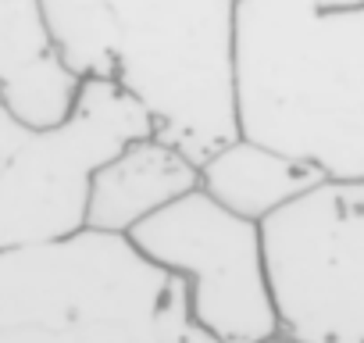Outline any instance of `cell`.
<instances>
[{
    "label": "cell",
    "mask_w": 364,
    "mask_h": 343,
    "mask_svg": "<svg viewBox=\"0 0 364 343\" xmlns=\"http://www.w3.org/2000/svg\"><path fill=\"white\" fill-rule=\"evenodd\" d=\"M236 111L240 136L364 179V8L240 0Z\"/></svg>",
    "instance_id": "6da1fadb"
},
{
    "label": "cell",
    "mask_w": 364,
    "mask_h": 343,
    "mask_svg": "<svg viewBox=\"0 0 364 343\" xmlns=\"http://www.w3.org/2000/svg\"><path fill=\"white\" fill-rule=\"evenodd\" d=\"M0 343H218L132 236L75 229L0 250Z\"/></svg>",
    "instance_id": "7a4b0ae2"
},
{
    "label": "cell",
    "mask_w": 364,
    "mask_h": 343,
    "mask_svg": "<svg viewBox=\"0 0 364 343\" xmlns=\"http://www.w3.org/2000/svg\"><path fill=\"white\" fill-rule=\"evenodd\" d=\"M240 0H104L93 79L118 83L157 139L204 164L240 136Z\"/></svg>",
    "instance_id": "3957f363"
},
{
    "label": "cell",
    "mask_w": 364,
    "mask_h": 343,
    "mask_svg": "<svg viewBox=\"0 0 364 343\" xmlns=\"http://www.w3.org/2000/svg\"><path fill=\"white\" fill-rule=\"evenodd\" d=\"M150 132L139 100L111 79H82L72 118L54 129L22 125L0 100V250L82 229L90 176Z\"/></svg>",
    "instance_id": "277c9868"
},
{
    "label": "cell",
    "mask_w": 364,
    "mask_h": 343,
    "mask_svg": "<svg viewBox=\"0 0 364 343\" xmlns=\"http://www.w3.org/2000/svg\"><path fill=\"white\" fill-rule=\"evenodd\" d=\"M279 329L364 343V179H325L261 222Z\"/></svg>",
    "instance_id": "5b68a950"
},
{
    "label": "cell",
    "mask_w": 364,
    "mask_h": 343,
    "mask_svg": "<svg viewBox=\"0 0 364 343\" xmlns=\"http://www.w3.org/2000/svg\"><path fill=\"white\" fill-rule=\"evenodd\" d=\"M129 236L186 283L193 322L218 343H268L282 332L257 222L225 211L197 186Z\"/></svg>",
    "instance_id": "8992f818"
},
{
    "label": "cell",
    "mask_w": 364,
    "mask_h": 343,
    "mask_svg": "<svg viewBox=\"0 0 364 343\" xmlns=\"http://www.w3.org/2000/svg\"><path fill=\"white\" fill-rule=\"evenodd\" d=\"M200 186V164L178 147L150 136L111 154L86 190V229L129 236L136 226Z\"/></svg>",
    "instance_id": "52a82bcc"
},
{
    "label": "cell",
    "mask_w": 364,
    "mask_h": 343,
    "mask_svg": "<svg viewBox=\"0 0 364 343\" xmlns=\"http://www.w3.org/2000/svg\"><path fill=\"white\" fill-rule=\"evenodd\" d=\"M325 179L328 176L318 164L254 143L247 136H236L232 143L218 147L200 164V190L215 197L225 211L257 226Z\"/></svg>",
    "instance_id": "ba28073f"
},
{
    "label": "cell",
    "mask_w": 364,
    "mask_h": 343,
    "mask_svg": "<svg viewBox=\"0 0 364 343\" xmlns=\"http://www.w3.org/2000/svg\"><path fill=\"white\" fill-rule=\"evenodd\" d=\"M54 54L36 0H0V86Z\"/></svg>",
    "instance_id": "9c48e42d"
},
{
    "label": "cell",
    "mask_w": 364,
    "mask_h": 343,
    "mask_svg": "<svg viewBox=\"0 0 364 343\" xmlns=\"http://www.w3.org/2000/svg\"><path fill=\"white\" fill-rule=\"evenodd\" d=\"M321 11H357L364 8V0H314Z\"/></svg>",
    "instance_id": "30bf717a"
},
{
    "label": "cell",
    "mask_w": 364,
    "mask_h": 343,
    "mask_svg": "<svg viewBox=\"0 0 364 343\" xmlns=\"http://www.w3.org/2000/svg\"><path fill=\"white\" fill-rule=\"evenodd\" d=\"M268 343H325V339H304V336H289V332H279V336H272Z\"/></svg>",
    "instance_id": "8fae6325"
}]
</instances>
